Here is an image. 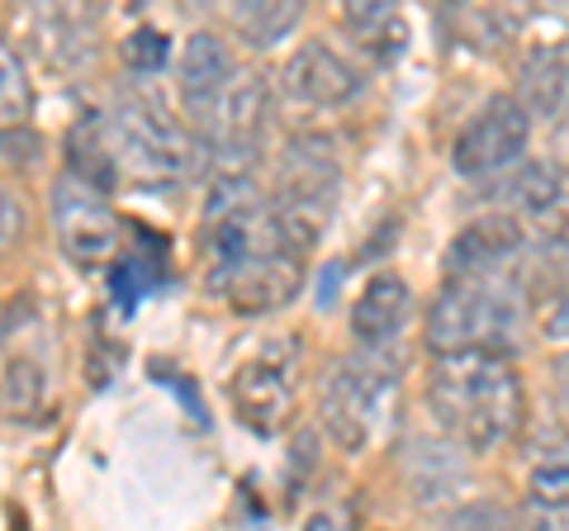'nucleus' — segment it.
I'll return each instance as SVG.
<instances>
[{"label":"nucleus","mask_w":569,"mask_h":531,"mask_svg":"<svg viewBox=\"0 0 569 531\" xmlns=\"http://www.w3.org/2000/svg\"><path fill=\"white\" fill-rule=\"evenodd\" d=\"M209 290L233 313L284 309L305 285V257L280 233L271 200L247 194L238 204L204 209Z\"/></svg>","instance_id":"f257e3e1"},{"label":"nucleus","mask_w":569,"mask_h":531,"mask_svg":"<svg viewBox=\"0 0 569 531\" xmlns=\"http://www.w3.org/2000/svg\"><path fill=\"white\" fill-rule=\"evenodd\" d=\"M427 409L470 451L508 441L522 422V380L498 351H460L437 357L427 375Z\"/></svg>","instance_id":"f03ea898"},{"label":"nucleus","mask_w":569,"mask_h":531,"mask_svg":"<svg viewBox=\"0 0 569 531\" xmlns=\"http://www.w3.org/2000/svg\"><path fill=\"white\" fill-rule=\"evenodd\" d=\"M119 171H133L138 181H181L200 162V143L181 119H171L167 100L148 86L119 91L104 114Z\"/></svg>","instance_id":"7ed1b4c3"},{"label":"nucleus","mask_w":569,"mask_h":531,"mask_svg":"<svg viewBox=\"0 0 569 531\" xmlns=\"http://www.w3.org/2000/svg\"><path fill=\"white\" fill-rule=\"evenodd\" d=\"M399 403V365L385 351L361 347L337 361L323 384V428L342 451H366L385 437Z\"/></svg>","instance_id":"20e7f679"},{"label":"nucleus","mask_w":569,"mask_h":531,"mask_svg":"<svg viewBox=\"0 0 569 531\" xmlns=\"http://www.w3.org/2000/svg\"><path fill=\"white\" fill-rule=\"evenodd\" d=\"M337 186H342V171H337L328 138H318V133L290 138V148L280 152V167H276L271 209L280 219V233L290 238L299 257H305L313 238L328 228L332 204H337Z\"/></svg>","instance_id":"39448f33"},{"label":"nucleus","mask_w":569,"mask_h":531,"mask_svg":"<svg viewBox=\"0 0 569 531\" xmlns=\"http://www.w3.org/2000/svg\"><path fill=\"white\" fill-rule=\"evenodd\" d=\"M512 323H518V304L503 280H447V290L427 309V347L437 357H460V351L503 357Z\"/></svg>","instance_id":"423d86ee"},{"label":"nucleus","mask_w":569,"mask_h":531,"mask_svg":"<svg viewBox=\"0 0 569 531\" xmlns=\"http://www.w3.org/2000/svg\"><path fill=\"white\" fill-rule=\"evenodd\" d=\"M48 214H52V233H58V247L62 252L86 266V271H96V266H104L119 242H123V223L114 214V204L104 200V194L96 186L77 181V176H58L48 190Z\"/></svg>","instance_id":"0eeeda50"},{"label":"nucleus","mask_w":569,"mask_h":531,"mask_svg":"<svg viewBox=\"0 0 569 531\" xmlns=\"http://www.w3.org/2000/svg\"><path fill=\"white\" fill-rule=\"evenodd\" d=\"M531 143V114L512 96H493L456 138V171L470 181H493V176L512 171L527 157Z\"/></svg>","instance_id":"6e6552de"},{"label":"nucleus","mask_w":569,"mask_h":531,"mask_svg":"<svg viewBox=\"0 0 569 531\" xmlns=\"http://www.w3.org/2000/svg\"><path fill=\"white\" fill-rule=\"evenodd\" d=\"M280 91L284 100L305 104V110H337L361 96V72L328 43H299L290 62L280 67Z\"/></svg>","instance_id":"1a4fd4ad"},{"label":"nucleus","mask_w":569,"mask_h":531,"mask_svg":"<svg viewBox=\"0 0 569 531\" xmlns=\"http://www.w3.org/2000/svg\"><path fill=\"white\" fill-rule=\"evenodd\" d=\"M522 252V223L518 214H485L466 223L447 252V280H498L503 266Z\"/></svg>","instance_id":"9d476101"},{"label":"nucleus","mask_w":569,"mask_h":531,"mask_svg":"<svg viewBox=\"0 0 569 531\" xmlns=\"http://www.w3.org/2000/svg\"><path fill=\"white\" fill-rule=\"evenodd\" d=\"M238 72H242V62L233 58L228 39H219V33H209V29L190 33L181 48V62H176V91H181L186 114L200 123L209 114V104L233 86Z\"/></svg>","instance_id":"9b49d317"},{"label":"nucleus","mask_w":569,"mask_h":531,"mask_svg":"<svg viewBox=\"0 0 569 531\" xmlns=\"http://www.w3.org/2000/svg\"><path fill=\"white\" fill-rule=\"evenodd\" d=\"M408 318H413V290H408V280L380 271L361 290V299H356L351 332H356V342H361V347L385 351L408 328Z\"/></svg>","instance_id":"f8f14e48"},{"label":"nucleus","mask_w":569,"mask_h":531,"mask_svg":"<svg viewBox=\"0 0 569 531\" xmlns=\"http://www.w3.org/2000/svg\"><path fill=\"white\" fill-rule=\"evenodd\" d=\"M233 394H238V413L252 422L257 432H271L276 422L290 413V394H295V384H290V370H284L280 361L271 357H257L252 365H242L238 370V384H233Z\"/></svg>","instance_id":"ddd939ff"},{"label":"nucleus","mask_w":569,"mask_h":531,"mask_svg":"<svg viewBox=\"0 0 569 531\" xmlns=\"http://www.w3.org/2000/svg\"><path fill=\"white\" fill-rule=\"evenodd\" d=\"M403 474L408 484H413V493L422 503H437L447 499V493H456L460 484H466V451L451 447V441H437V437H413L403 451Z\"/></svg>","instance_id":"4468645a"},{"label":"nucleus","mask_w":569,"mask_h":531,"mask_svg":"<svg viewBox=\"0 0 569 531\" xmlns=\"http://www.w3.org/2000/svg\"><path fill=\"white\" fill-rule=\"evenodd\" d=\"M489 200L498 204V214H512V209L546 214V209L560 200V176H556V167L537 162V157H522L512 171L489 181Z\"/></svg>","instance_id":"2eb2a0df"},{"label":"nucleus","mask_w":569,"mask_h":531,"mask_svg":"<svg viewBox=\"0 0 569 531\" xmlns=\"http://www.w3.org/2000/svg\"><path fill=\"white\" fill-rule=\"evenodd\" d=\"M67 157H71V176L86 186H96L100 194H110L119 181V157L110 143V129L104 119H81L77 129L67 133Z\"/></svg>","instance_id":"dca6fc26"},{"label":"nucleus","mask_w":569,"mask_h":531,"mask_svg":"<svg viewBox=\"0 0 569 531\" xmlns=\"http://www.w3.org/2000/svg\"><path fill=\"white\" fill-rule=\"evenodd\" d=\"M162 285H167V247L142 233V247H133V252L114 266L110 290H114V299H119V309L133 313L142 299H148L152 290H162Z\"/></svg>","instance_id":"f3484780"},{"label":"nucleus","mask_w":569,"mask_h":531,"mask_svg":"<svg viewBox=\"0 0 569 531\" xmlns=\"http://www.w3.org/2000/svg\"><path fill=\"white\" fill-rule=\"evenodd\" d=\"M569 96V67L560 58H537L522 72V96L518 104L527 114H556Z\"/></svg>","instance_id":"a211bd4d"},{"label":"nucleus","mask_w":569,"mask_h":531,"mask_svg":"<svg viewBox=\"0 0 569 531\" xmlns=\"http://www.w3.org/2000/svg\"><path fill=\"white\" fill-rule=\"evenodd\" d=\"M299 14H305L299 6H233L228 20H233V29L252 48H276L284 33L299 24Z\"/></svg>","instance_id":"6ab92c4d"},{"label":"nucleus","mask_w":569,"mask_h":531,"mask_svg":"<svg viewBox=\"0 0 569 531\" xmlns=\"http://www.w3.org/2000/svg\"><path fill=\"white\" fill-rule=\"evenodd\" d=\"M39 403H43V370L24 357H14L0 370V413L29 418V413H39Z\"/></svg>","instance_id":"aec40b11"},{"label":"nucleus","mask_w":569,"mask_h":531,"mask_svg":"<svg viewBox=\"0 0 569 531\" xmlns=\"http://www.w3.org/2000/svg\"><path fill=\"white\" fill-rule=\"evenodd\" d=\"M33 110V86L20 62V52L0 43V129H20Z\"/></svg>","instance_id":"412c9836"},{"label":"nucleus","mask_w":569,"mask_h":531,"mask_svg":"<svg viewBox=\"0 0 569 531\" xmlns=\"http://www.w3.org/2000/svg\"><path fill=\"white\" fill-rule=\"evenodd\" d=\"M347 29L356 33V39H370V48H385L380 39H389V48L403 52V20L389 6H351L347 10Z\"/></svg>","instance_id":"4be33fe9"},{"label":"nucleus","mask_w":569,"mask_h":531,"mask_svg":"<svg viewBox=\"0 0 569 531\" xmlns=\"http://www.w3.org/2000/svg\"><path fill=\"white\" fill-rule=\"evenodd\" d=\"M531 499H537V508L569 503V451L537 460V470H531Z\"/></svg>","instance_id":"5701e85b"},{"label":"nucleus","mask_w":569,"mask_h":531,"mask_svg":"<svg viewBox=\"0 0 569 531\" xmlns=\"http://www.w3.org/2000/svg\"><path fill=\"white\" fill-rule=\"evenodd\" d=\"M171 58V39L162 29H133L129 39H123V62L133 67V72H162Z\"/></svg>","instance_id":"b1692460"},{"label":"nucleus","mask_w":569,"mask_h":531,"mask_svg":"<svg viewBox=\"0 0 569 531\" xmlns=\"http://www.w3.org/2000/svg\"><path fill=\"white\" fill-rule=\"evenodd\" d=\"M441 531H518V522H512V512L498 508V503H466V508L451 512Z\"/></svg>","instance_id":"393cba45"},{"label":"nucleus","mask_w":569,"mask_h":531,"mask_svg":"<svg viewBox=\"0 0 569 531\" xmlns=\"http://www.w3.org/2000/svg\"><path fill=\"white\" fill-rule=\"evenodd\" d=\"M20 233H24V204H20V194L0 181V252H10Z\"/></svg>","instance_id":"a878e982"},{"label":"nucleus","mask_w":569,"mask_h":531,"mask_svg":"<svg viewBox=\"0 0 569 531\" xmlns=\"http://www.w3.org/2000/svg\"><path fill=\"white\" fill-rule=\"evenodd\" d=\"M541 323H546V332L550 338H569V285H556L546 299H541Z\"/></svg>","instance_id":"bb28decb"},{"label":"nucleus","mask_w":569,"mask_h":531,"mask_svg":"<svg viewBox=\"0 0 569 531\" xmlns=\"http://www.w3.org/2000/svg\"><path fill=\"white\" fill-rule=\"evenodd\" d=\"M541 223H546V238L569 252V200H565V194H560V200L546 209V214H541Z\"/></svg>","instance_id":"cd10ccee"},{"label":"nucleus","mask_w":569,"mask_h":531,"mask_svg":"<svg viewBox=\"0 0 569 531\" xmlns=\"http://www.w3.org/2000/svg\"><path fill=\"white\" fill-rule=\"evenodd\" d=\"M531 531H569L565 508H541L537 518H531Z\"/></svg>","instance_id":"c85d7f7f"},{"label":"nucleus","mask_w":569,"mask_h":531,"mask_svg":"<svg viewBox=\"0 0 569 531\" xmlns=\"http://www.w3.org/2000/svg\"><path fill=\"white\" fill-rule=\"evenodd\" d=\"M305 531H337V527H332V518H328V512H313V518L305 522Z\"/></svg>","instance_id":"c756f323"},{"label":"nucleus","mask_w":569,"mask_h":531,"mask_svg":"<svg viewBox=\"0 0 569 531\" xmlns=\"http://www.w3.org/2000/svg\"><path fill=\"white\" fill-rule=\"evenodd\" d=\"M556 380H560V394L569 399V357H560V361H556Z\"/></svg>","instance_id":"7c9ffc66"}]
</instances>
